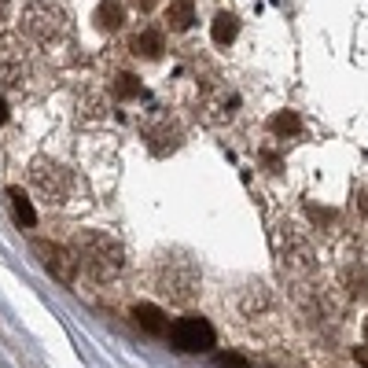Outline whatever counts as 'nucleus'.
Returning <instances> with one entry per match:
<instances>
[{
  "instance_id": "f257e3e1",
  "label": "nucleus",
  "mask_w": 368,
  "mask_h": 368,
  "mask_svg": "<svg viewBox=\"0 0 368 368\" xmlns=\"http://www.w3.org/2000/svg\"><path fill=\"white\" fill-rule=\"evenodd\" d=\"M23 30L37 44H59L70 34V11L63 0H34L23 11Z\"/></svg>"
},
{
  "instance_id": "f03ea898",
  "label": "nucleus",
  "mask_w": 368,
  "mask_h": 368,
  "mask_svg": "<svg viewBox=\"0 0 368 368\" xmlns=\"http://www.w3.org/2000/svg\"><path fill=\"white\" fill-rule=\"evenodd\" d=\"M74 247H77V262H82L96 280L118 277L122 265H125L122 247H118L110 236H103V232H85V236H77Z\"/></svg>"
},
{
  "instance_id": "7ed1b4c3",
  "label": "nucleus",
  "mask_w": 368,
  "mask_h": 368,
  "mask_svg": "<svg viewBox=\"0 0 368 368\" xmlns=\"http://www.w3.org/2000/svg\"><path fill=\"white\" fill-rule=\"evenodd\" d=\"M199 287V277L196 269H191L188 258H177V254H170V258H163V265H158V291H166L170 298H191Z\"/></svg>"
},
{
  "instance_id": "20e7f679",
  "label": "nucleus",
  "mask_w": 368,
  "mask_h": 368,
  "mask_svg": "<svg viewBox=\"0 0 368 368\" xmlns=\"http://www.w3.org/2000/svg\"><path fill=\"white\" fill-rule=\"evenodd\" d=\"M214 328L206 317H181L177 324L170 328V343L181 350V354H206L214 346Z\"/></svg>"
},
{
  "instance_id": "39448f33",
  "label": "nucleus",
  "mask_w": 368,
  "mask_h": 368,
  "mask_svg": "<svg viewBox=\"0 0 368 368\" xmlns=\"http://www.w3.org/2000/svg\"><path fill=\"white\" fill-rule=\"evenodd\" d=\"M30 177H34V184L48 196V203H67L70 188H74L70 173L63 166H56V163H48V158H37L34 170H30Z\"/></svg>"
},
{
  "instance_id": "423d86ee",
  "label": "nucleus",
  "mask_w": 368,
  "mask_h": 368,
  "mask_svg": "<svg viewBox=\"0 0 368 368\" xmlns=\"http://www.w3.org/2000/svg\"><path fill=\"white\" fill-rule=\"evenodd\" d=\"M41 258H44V269L52 273L56 280H63V284H70L74 280V269H77V258H70L63 247H48V243H37L34 247Z\"/></svg>"
},
{
  "instance_id": "0eeeda50",
  "label": "nucleus",
  "mask_w": 368,
  "mask_h": 368,
  "mask_svg": "<svg viewBox=\"0 0 368 368\" xmlns=\"http://www.w3.org/2000/svg\"><path fill=\"white\" fill-rule=\"evenodd\" d=\"M0 82L11 85V89H19L26 82V63L11 44H0Z\"/></svg>"
},
{
  "instance_id": "6e6552de",
  "label": "nucleus",
  "mask_w": 368,
  "mask_h": 368,
  "mask_svg": "<svg viewBox=\"0 0 368 368\" xmlns=\"http://www.w3.org/2000/svg\"><path fill=\"white\" fill-rule=\"evenodd\" d=\"M122 23H125L122 0H100V8H96V26H100L103 34H115V30H122Z\"/></svg>"
},
{
  "instance_id": "1a4fd4ad",
  "label": "nucleus",
  "mask_w": 368,
  "mask_h": 368,
  "mask_svg": "<svg viewBox=\"0 0 368 368\" xmlns=\"http://www.w3.org/2000/svg\"><path fill=\"white\" fill-rule=\"evenodd\" d=\"M133 317H137V324L148 335H163L166 331V317H163V310H158V306H151V302H140V306L133 310Z\"/></svg>"
},
{
  "instance_id": "9d476101",
  "label": "nucleus",
  "mask_w": 368,
  "mask_h": 368,
  "mask_svg": "<svg viewBox=\"0 0 368 368\" xmlns=\"http://www.w3.org/2000/svg\"><path fill=\"white\" fill-rule=\"evenodd\" d=\"M166 23H170V30H188L191 23H196V8H191V0H173V4L166 8Z\"/></svg>"
},
{
  "instance_id": "9b49d317",
  "label": "nucleus",
  "mask_w": 368,
  "mask_h": 368,
  "mask_svg": "<svg viewBox=\"0 0 368 368\" xmlns=\"http://www.w3.org/2000/svg\"><path fill=\"white\" fill-rule=\"evenodd\" d=\"M133 52L144 56V59H158L163 56V34H158V30H144V34H137Z\"/></svg>"
},
{
  "instance_id": "f8f14e48",
  "label": "nucleus",
  "mask_w": 368,
  "mask_h": 368,
  "mask_svg": "<svg viewBox=\"0 0 368 368\" xmlns=\"http://www.w3.org/2000/svg\"><path fill=\"white\" fill-rule=\"evenodd\" d=\"M8 199H11L15 217H19L23 225H34V221H37V210H34V206H30V199L23 196V188H8Z\"/></svg>"
},
{
  "instance_id": "ddd939ff",
  "label": "nucleus",
  "mask_w": 368,
  "mask_h": 368,
  "mask_svg": "<svg viewBox=\"0 0 368 368\" xmlns=\"http://www.w3.org/2000/svg\"><path fill=\"white\" fill-rule=\"evenodd\" d=\"M210 34H214V41H217V44H232V41H236V34H239L236 15H229V11H225V15H217Z\"/></svg>"
},
{
  "instance_id": "4468645a",
  "label": "nucleus",
  "mask_w": 368,
  "mask_h": 368,
  "mask_svg": "<svg viewBox=\"0 0 368 368\" xmlns=\"http://www.w3.org/2000/svg\"><path fill=\"white\" fill-rule=\"evenodd\" d=\"M269 129H273L277 137H295L302 129V122L295 110H280V115H273V122H269Z\"/></svg>"
},
{
  "instance_id": "2eb2a0df",
  "label": "nucleus",
  "mask_w": 368,
  "mask_h": 368,
  "mask_svg": "<svg viewBox=\"0 0 368 368\" xmlns=\"http://www.w3.org/2000/svg\"><path fill=\"white\" fill-rule=\"evenodd\" d=\"M115 96H118V100H133V96H140V82L133 74H122L115 82Z\"/></svg>"
},
{
  "instance_id": "dca6fc26",
  "label": "nucleus",
  "mask_w": 368,
  "mask_h": 368,
  "mask_svg": "<svg viewBox=\"0 0 368 368\" xmlns=\"http://www.w3.org/2000/svg\"><path fill=\"white\" fill-rule=\"evenodd\" d=\"M217 368H250L239 354H217Z\"/></svg>"
},
{
  "instance_id": "f3484780",
  "label": "nucleus",
  "mask_w": 368,
  "mask_h": 368,
  "mask_svg": "<svg viewBox=\"0 0 368 368\" xmlns=\"http://www.w3.org/2000/svg\"><path fill=\"white\" fill-rule=\"evenodd\" d=\"M129 4H133L137 11H151V8H155V0H129Z\"/></svg>"
},
{
  "instance_id": "a211bd4d",
  "label": "nucleus",
  "mask_w": 368,
  "mask_h": 368,
  "mask_svg": "<svg viewBox=\"0 0 368 368\" xmlns=\"http://www.w3.org/2000/svg\"><path fill=\"white\" fill-rule=\"evenodd\" d=\"M354 357H357V361L368 368V350H364V346H357V350H354Z\"/></svg>"
},
{
  "instance_id": "6ab92c4d",
  "label": "nucleus",
  "mask_w": 368,
  "mask_h": 368,
  "mask_svg": "<svg viewBox=\"0 0 368 368\" xmlns=\"http://www.w3.org/2000/svg\"><path fill=\"white\" fill-rule=\"evenodd\" d=\"M4 118H8V107H4V100H0V125H4Z\"/></svg>"
},
{
  "instance_id": "aec40b11",
  "label": "nucleus",
  "mask_w": 368,
  "mask_h": 368,
  "mask_svg": "<svg viewBox=\"0 0 368 368\" xmlns=\"http://www.w3.org/2000/svg\"><path fill=\"white\" fill-rule=\"evenodd\" d=\"M4 11H8V0H0V19H4Z\"/></svg>"
},
{
  "instance_id": "412c9836",
  "label": "nucleus",
  "mask_w": 368,
  "mask_h": 368,
  "mask_svg": "<svg viewBox=\"0 0 368 368\" xmlns=\"http://www.w3.org/2000/svg\"><path fill=\"white\" fill-rule=\"evenodd\" d=\"M364 335H368V321H364Z\"/></svg>"
}]
</instances>
